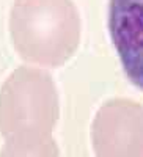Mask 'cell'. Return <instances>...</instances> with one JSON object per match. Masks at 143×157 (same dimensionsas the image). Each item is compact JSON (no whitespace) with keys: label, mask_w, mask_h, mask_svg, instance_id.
I'll return each instance as SVG.
<instances>
[{"label":"cell","mask_w":143,"mask_h":157,"mask_svg":"<svg viewBox=\"0 0 143 157\" xmlns=\"http://www.w3.org/2000/svg\"><path fill=\"white\" fill-rule=\"evenodd\" d=\"M109 30L127 78L143 91V0H110Z\"/></svg>","instance_id":"6da1fadb"}]
</instances>
